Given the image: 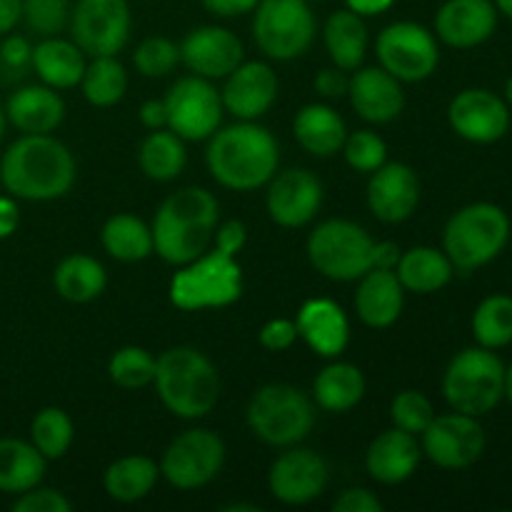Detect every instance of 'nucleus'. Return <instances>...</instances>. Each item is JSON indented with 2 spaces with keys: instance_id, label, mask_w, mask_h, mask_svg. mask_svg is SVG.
<instances>
[{
  "instance_id": "nucleus-45",
  "label": "nucleus",
  "mask_w": 512,
  "mask_h": 512,
  "mask_svg": "<svg viewBox=\"0 0 512 512\" xmlns=\"http://www.w3.org/2000/svg\"><path fill=\"white\" fill-rule=\"evenodd\" d=\"M23 5L25 25L40 38L58 35L70 20V3L68 0H20Z\"/></svg>"
},
{
  "instance_id": "nucleus-4",
  "label": "nucleus",
  "mask_w": 512,
  "mask_h": 512,
  "mask_svg": "<svg viewBox=\"0 0 512 512\" xmlns=\"http://www.w3.org/2000/svg\"><path fill=\"white\" fill-rule=\"evenodd\" d=\"M155 390L168 413L180 420H200L220 400V375L200 350L178 345L155 358Z\"/></svg>"
},
{
  "instance_id": "nucleus-63",
  "label": "nucleus",
  "mask_w": 512,
  "mask_h": 512,
  "mask_svg": "<svg viewBox=\"0 0 512 512\" xmlns=\"http://www.w3.org/2000/svg\"><path fill=\"white\" fill-rule=\"evenodd\" d=\"M305 3H320V0H305Z\"/></svg>"
},
{
  "instance_id": "nucleus-58",
  "label": "nucleus",
  "mask_w": 512,
  "mask_h": 512,
  "mask_svg": "<svg viewBox=\"0 0 512 512\" xmlns=\"http://www.w3.org/2000/svg\"><path fill=\"white\" fill-rule=\"evenodd\" d=\"M225 512H260L258 505H245V503H233V505H225Z\"/></svg>"
},
{
  "instance_id": "nucleus-40",
  "label": "nucleus",
  "mask_w": 512,
  "mask_h": 512,
  "mask_svg": "<svg viewBox=\"0 0 512 512\" xmlns=\"http://www.w3.org/2000/svg\"><path fill=\"white\" fill-rule=\"evenodd\" d=\"M75 428L63 408H43L30 423V443L38 448L45 460H60L70 450Z\"/></svg>"
},
{
  "instance_id": "nucleus-41",
  "label": "nucleus",
  "mask_w": 512,
  "mask_h": 512,
  "mask_svg": "<svg viewBox=\"0 0 512 512\" xmlns=\"http://www.w3.org/2000/svg\"><path fill=\"white\" fill-rule=\"evenodd\" d=\"M108 375L118 388L140 390L148 388L155 378V358L140 345H125L115 350L108 363Z\"/></svg>"
},
{
  "instance_id": "nucleus-1",
  "label": "nucleus",
  "mask_w": 512,
  "mask_h": 512,
  "mask_svg": "<svg viewBox=\"0 0 512 512\" xmlns=\"http://www.w3.org/2000/svg\"><path fill=\"white\" fill-rule=\"evenodd\" d=\"M75 158L58 138L20 135L0 158V183L15 200L48 203L73 188Z\"/></svg>"
},
{
  "instance_id": "nucleus-60",
  "label": "nucleus",
  "mask_w": 512,
  "mask_h": 512,
  "mask_svg": "<svg viewBox=\"0 0 512 512\" xmlns=\"http://www.w3.org/2000/svg\"><path fill=\"white\" fill-rule=\"evenodd\" d=\"M495 8H498V13H503L505 18L512 20V0H493Z\"/></svg>"
},
{
  "instance_id": "nucleus-16",
  "label": "nucleus",
  "mask_w": 512,
  "mask_h": 512,
  "mask_svg": "<svg viewBox=\"0 0 512 512\" xmlns=\"http://www.w3.org/2000/svg\"><path fill=\"white\" fill-rule=\"evenodd\" d=\"M330 480L328 460L308 448H285L270 465L268 488L278 503L283 505H308L325 493Z\"/></svg>"
},
{
  "instance_id": "nucleus-8",
  "label": "nucleus",
  "mask_w": 512,
  "mask_h": 512,
  "mask_svg": "<svg viewBox=\"0 0 512 512\" xmlns=\"http://www.w3.org/2000/svg\"><path fill=\"white\" fill-rule=\"evenodd\" d=\"M168 293L170 303L188 313L228 308L243 293V270L233 255L210 248L190 263L180 265L170 280Z\"/></svg>"
},
{
  "instance_id": "nucleus-31",
  "label": "nucleus",
  "mask_w": 512,
  "mask_h": 512,
  "mask_svg": "<svg viewBox=\"0 0 512 512\" xmlns=\"http://www.w3.org/2000/svg\"><path fill=\"white\" fill-rule=\"evenodd\" d=\"M453 263L445 250L430 248V245H415L400 255L395 275L408 293L430 295L443 290L453 280Z\"/></svg>"
},
{
  "instance_id": "nucleus-20",
  "label": "nucleus",
  "mask_w": 512,
  "mask_h": 512,
  "mask_svg": "<svg viewBox=\"0 0 512 512\" xmlns=\"http://www.w3.org/2000/svg\"><path fill=\"white\" fill-rule=\"evenodd\" d=\"M365 198H368L370 213L380 223H405L418 210L420 180L410 165L385 160L378 170L370 173Z\"/></svg>"
},
{
  "instance_id": "nucleus-9",
  "label": "nucleus",
  "mask_w": 512,
  "mask_h": 512,
  "mask_svg": "<svg viewBox=\"0 0 512 512\" xmlns=\"http://www.w3.org/2000/svg\"><path fill=\"white\" fill-rule=\"evenodd\" d=\"M373 243L368 230L353 220H325L308 235V260L320 275L338 283L360 280L373 268Z\"/></svg>"
},
{
  "instance_id": "nucleus-2",
  "label": "nucleus",
  "mask_w": 512,
  "mask_h": 512,
  "mask_svg": "<svg viewBox=\"0 0 512 512\" xmlns=\"http://www.w3.org/2000/svg\"><path fill=\"white\" fill-rule=\"evenodd\" d=\"M205 163L223 188L250 193L270 183L278 173L280 150L273 133L258 120H238L210 135Z\"/></svg>"
},
{
  "instance_id": "nucleus-44",
  "label": "nucleus",
  "mask_w": 512,
  "mask_h": 512,
  "mask_svg": "<svg viewBox=\"0 0 512 512\" xmlns=\"http://www.w3.org/2000/svg\"><path fill=\"white\" fill-rule=\"evenodd\" d=\"M340 153L353 170L373 173L388 160V145L373 130H355V133H348Z\"/></svg>"
},
{
  "instance_id": "nucleus-22",
  "label": "nucleus",
  "mask_w": 512,
  "mask_h": 512,
  "mask_svg": "<svg viewBox=\"0 0 512 512\" xmlns=\"http://www.w3.org/2000/svg\"><path fill=\"white\" fill-rule=\"evenodd\" d=\"M498 8L493 0H445L435 13V38L458 50L478 48L493 38Z\"/></svg>"
},
{
  "instance_id": "nucleus-39",
  "label": "nucleus",
  "mask_w": 512,
  "mask_h": 512,
  "mask_svg": "<svg viewBox=\"0 0 512 512\" xmlns=\"http://www.w3.org/2000/svg\"><path fill=\"white\" fill-rule=\"evenodd\" d=\"M475 343L483 348L500 350L512 343V298L505 293L488 295L473 313Z\"/></svg>"
},
{
  "instance_id": "nucleus-24",
  "label": "nucleus",
  "mask_w": 512,
  "mask_h": 512,
  "mask_svg": "<svg viewBox=\"0 0 512 512\" xmlns=\"http://www.w3.org/2000/svg\"><path fill=\"white\" fill-rule=\"evenodd\" d=\"M298 338L320 358H340L350 343V320L330 298H313L298 310Z\"/></svg>"
},
{
  "instance_id": "nucleus-34",
  "label": "nucleus",
  "mask_w": 512,
  "mask_h": 512,
  "mask_svg": "<svg viewBox=\"0 0 512 512\" xmlns=\"http://www.w3.org/2000/svg\"><path fill=\"white\" fill-rule=\"evenodd\" d=\"M48 460L33 443L18 438L0 440V493L20 495L43 483Z\"/></svg>"
},
{
  "instance_id": "nucleus-7",
  "label": "nucleus",
  "mask_w": 512,
  "mask_h": 512,
  "mask_svg": "<svg viewBox=\"0 0 512 512\" xmlns=\"http://www.w3.org/2000/svg\"><path fill=\"white\" fill-rule=\"evenodd\" d=\"M245 420L250 433L270 448H293L313 430L315 405L295 385L270 383L250 398Z\"/></svg>"
},
{
  "instance_id": "nucleus-26",
  "label": "nucleus",
  "mask_w": 512,
  "mask_h": 512,
  "mask_svg": "<svg viewBox=\"0 0 512 512\" xmlns=\"http://www.w3.org/2000/svg\"><path fill=\"white\" fill-rule=\"evenodd\" d=\"M405 305V288L395 270L370 268L355 290V313L368 328L383 330L398 323Z\"/></svg>"
},
{
  "instance_id": "nucleus-19",
  "label": "nucleus",
  "mask_w": 512,
  "mask_h": 512,
  "mask_svg": "<svg viewBox=\"0 0 512 512\" xmlns=\"http://www.w3.org/2000/svg\"><path fill=\"white\" fill-rule=\"evenodd\" d=\"M243 55L245 50L240 38L223 25H200L190 30L180 43V63L205 80L230 75L243 63Z\"/></svg>"
},
{
  "instance_id": "nucleus-49",
  "label": "nucleus",
  "mask_w": 512,
  "mask_h": 512,
  "mask_svg": "<svg viewBox=\"0 0 512 512\" xmlns=\"http://www.w3.org/2000/svg\"><path fill=\"white\" fill-rule=\"evenodd\" d=\"M213 243V248H218L220 253L238 258V253L245 248V243H248V230H245V225L240 223V220H228V223H223L220 228H215Z\"/></svg>"
},
{
  "instance_id": "nucleus-28",
  "label": "nucleus",
  "mask_w": 512,
  "mask_h": 512,
  "mask_svg": "<svg viewBox=\"0 0 512 512\" xmlns=\"http://www.w3.org/2000/svg\"><path fill=\"white\" fill-rule=\"evenodd\" d=\"M293 135L305 153L315 158H333L343 150L348 128L340 113L325 103H310L295 113Z\"/></svg>"
},
{
  "instance_id": "nucleus-3",
  "label": "nucleus",
  "mask_w": 512,
  "mask_h": 512,
  "mask_svg": "<svg viewBox=\"0 0 512 512\" xmlns=\"http://www.w3.org/2000/svg\"><path fill=\"white\" fill-rule=\"evenodd\" d=\"M220 208L210 190L200 185H188L160 203L153 225V253L165 263L180 265L190 263L205 250H210L218 228Z\"/></svg>"
},
{
  "instance_id": "nucleus-62",
  "label": "nucleus",
  "mask_w": 512,
  "mask_h": 512,
  "mask_svg": "<svg viewBox=\"0 0 512 512\" xmlns=\"http://www.w3.org/2000/svg\"><path fill=\"white\" fill-rule=\"evenodd\" d=\"M5 123H8V118H5V110L0 108V143H3V135H5Z\"/></svg>"
},
{
  "instance_id": "nucleus-23",
  "label": "nucleus",
  "mask_w": 512,
  "mask_h": 512,
  "mask_svg": "<svg viewBox=\"0 0 512 512\" xmlns=\"http://www.w3.org/2000/svg\"><path fill=\"white\" fill-rule=\"evenodd\" d=\"M348 98L355 113L375 125L390 123L405 108L403 83L393 78L388 70L380 68V65L378 68H363L360 65L355 70L353 78H350Z\"/></svg>"
},
{
  "instance_id": "nucleus-52",
  "label": "nucleus",
  "mask_w": 512,
  "mask_h": 512,
  "mask_svg": "<svg viewBox=\"0 0 512 512\" xmlns=\"http://www.w3.org/2000/svg\"><path fill=\"white\" fill-rule=\"evenodd\" d=\"M200 3L208 13L218 15V18H235V15L253 13L260 0H200Z\"/></svg>"
},
{
  "instance_id": "nucleus-30",
  "label": "nucleus",
  "mask_w": 512,
  "mask_h": 512,
  "mask_svg": "<svg viewBox=\"0 0 512 512\" xmlns=\"http://www.w3.org/2000/svg\"><path fill=\"white\" fill-rule=\"evenodd\" d=\"M323 40L335 68L348 70V73L358 70L368 55V25H365V18H360L350 8L335 10L330 15L323 30Z\"/></svg>"
},
{
  "instance_id": "nucleus-54",
  "label": "nucleus",
  "mask_w": 512,
  "mask_h": 512,
  "mask_svg": "<svg viewBox=\"0 0 512 512\" xmlns=\"http://www.w3.org/2000/svg\"><path fill=\"white\" fill-rule=\"evenodd\" d=\"M20 225V208L13 195H0V240L10 238Z\"/></svg>"
},
{
  "instance_id": "nucleus-32",
  "label": "nucleus",
  "mask_w": 512,
  "mask_h": 512,
  "mask_svg": "<svg viewBox=\"0 0 512 512\" xmlns=\"http://www.w3.org/2000/svg\"><path fill=\"white\" fill-rule=\"evenodd\" d=\"M363 395H365L363 370L353 363H343V360H335V363L325 365L313 383L315 405L335 415L353 410L355 405L363 400Z\"/></svg>"
},
{
  "instance_id": "nucleus-6",
  "label": "nucleus",
  "mask_w": 512,
  "mask_h": 512,
  "mask_svg": "<svg viewBox=\"0 0 512 512\" xmlns=\"http://www.w3.org/2000/svg\"><path fill=\"white\" fill-rule=\"evenodd\" d=\"M443 395L455 413L473 418L493 413L505 398V363L483 345L460 350L445 368Z\"/></svg>"
},
{
  "instance_id": "nucleus-33",
  "label": "nucleus",
  "mask_w": 512,
  "mask_h": 512,
  "mask_svg": "<svg viewBox=\"0 0 512 512\" xmlns=\"http://www.w3.org/2000/svg\"><path fill=\"white\" fill-rule=\"evenodd\" d=\"M160 478V465L148 455H125L108 465L103 475V488L108 498L118 503H138L153 493Z\"/></svg>"
},
{
  "instance_id": "nucleus-18",
  "label": "nucleus",
  "mask_w": 512,
  "mask_h": 512,
  "mask_svg": "<svg viewBox=\"0 0 512 512\" xmlns=\"http://www.w3.org/2000/svg\"><path fill=\"white\" fill-rule=\"evenodd\" d=\"M323 205V183L308 168H290L273 175L265 195V208L280 228H303L313 223Z\"/></svg>"
},
{
  "instance_id": "nucleus-53",
  "label": "nucleus",
  "mask_w": 512,
  "mask_h": 512,
  "mask_svg": "<svg viewBox=\"0 0 512 512\" xmlns=\"http://www.w3.org/2000/svg\"><path fill=\"white\" fill-rule=\"evenodd\" d=\"M400 250L398 243L393 240H380V243H373V268L380 270H395L400 263Z\"/></svg>"
},
{
  "instance_id": "nucleus-10",
  "label": "nucleus",
  "mask_w": 512,
  "mask_h": 512,
  "mask_svg": "<svg viewBox=\"0 0 512 512\" xmlns=\"http://www.w3.org/2000/svg\"><path fill=\"white\" fill-rule=\"evenodd\" d=\"M253 38L268 60H295L315 40V15L305 0H260L255 5Z\"/></svg>"
},
{
  "instance_id": "nucleus-48",
  "label": "nucleus",
  "mask_w": 512,
  "mask_h": 512,
  "mask_svg": "<svg viewBox=\"0 0 512 512\" xmlns=\"http://www.w3.org/2000/svg\"><path fill=\"white\" fill-rule=\"evenodd\" d=\"M335 512H383V500L365 488H348L333 500Z\"/></svg>"
},
{
  "instance_id": "nucleus-61",
  "label": "nucleus",
  "mask_w": 512,
  "mask_h": 512,
  "mask_svg": "<svg viewBox=\"0 0 512 512\" xmlns=\"http://www.w3.org/2000/svg\"><path fill=\"white\" fill-rule=\"evenodd\" d=\"M503 98H505V103H508L510 108H512V75L508 78V83H505V95H503Z\"/></svg>"
},
{
  "instance_id": "nucleus-55",
  "label": "nucleus",
  "mask_w": 512,
  "mask_h": 512,
  "mask_svg": "<svg viewBox=\"0 0 512 512\" xmlns=\"http://www.w3.org/2000/svg\"><path fill=\"white\" fill-rule=\"evenodd\" d=\"M140 123L148 130L168 128V110H165V100H145L140 105Z\"/></svg>"
},
{
  "instance_id": "nucleus-14",
  "label": "nucleus",
  "mask_w": 512,
  "mask_h": 512,
  "mask_svg": "<svg viewBox=\"0 0 512 512\" xmlns=\"http://www.w3.org/2000/svg\"><path fill=\"white\" fill-rule=\"evenodd\" d=\"M168 128L183 140H208L223 123L220 90L200 75H185L170 85L165 95Z\"/></svg>"
},
{
  "instance_id": "nucleus-15",
  "label": "nucleus",
  "mask_w": 512,
  "mask_h": 512,
  "mask_svg": "<svg viewBox=\"0 0 512 512\" xmlns=\"http://www.w3.org/2000/svg\"><path fill=\"white\" fill-rule=\"evenodd\" d=\"M485 430L480 418L465 413L435 415L433 423L420 435L423 455L443 470H465L478 463L485 453Z\"/></svg>"
},
{
  "instance_id": "nucleus-21",
  "label": "nucleus",
  "mask_w": 512,
  "mask_h": 512,
  "mask_svg": "<svg viewBox=\"0 0 512 512\" xmlns=\"http://www.w3.org/2000/svg\"><path fill=\"white\" fill-rule=\"evenodd\" d=\"M278 98V75L265 60L240 63L220 90L223 108L238 120H260Z\"/></svg>"
},
{
  "instance_id": "nucleus-47",
  "label": "nucleus",
  "mask_w": 512,
  "mask_h": 512,
  "mask_svg": "<svg viewBox=\"0 0 512 512\" xmlns=\"http://www.w3.org/2000/svg\"><path fill=\"white\" fill-rule=\"evenodd\" d=\"M298 340V325L295 320L288 318H273L260 328V345L273 353H283V350L293 348Z\"/></svg>"
},
{
  "instance_id": "nucleus-50",
  "label": "nucleus",
  "mask_w": 512,
  "mask_h": 512,
  "mask_svg": "<svg viewBox=\"0 0 512 512\" xmlns=\"http://www.w3.org/2000/svg\"><path fill=\"white\" fill-rule=\"evenodd\" d=\"M315 90H318L320 98L325 100H340L343 95H348L350 88V78L348 70L340 68H323L318 75H315Z\"/></svg>"
},
{
  "instance_id": "nucleus-12",
  "label": "nucleus",
  "mask_w": 512,
  "mask_h": 512,
  "mask_svg": "<svg viewBox=\"0 0 512 512\" xmlns=\"http://www.w3.org/2000/svg\"><path fill=\"white\" fill-rule=\"evenodd\" d=\"M225 463V443L208 428H193L173 438L160 458V475L178 490L205 488Z\"/></svg>"
},
{
  "instance_id": "nucleus-59",
  "label": "nucleus",
  "mask_w": 512,
  "mask_h": 512,
  "mask_svg": "<svg viewBox=\"0 0 512 512\" xmlns=\"http://www.w3.org/2000/svg\"><path fill=\"white\" fill-rule=\"evenodd\" d=\"M505 400L512 405V363L505 368Z\"/></svg>"
},
{
  "instance_id": "nucleus-38",
  "label": "nucleus",
  "mask_w": 512,
  "mask_h": 512,
  "mask_svg": "<svg viewBox=\"0 0 512 512\" xmlns=\"http://www.w3.org/2000/svg\"><path fill=\"white\" fill-rule=\"evenodd\" d=\"M80 90H83L85 100L95 108H113L125 98L128 73L115 55H98V58H90V63H85Z\"/></svg>"
},
{
  "instance_id": "nucleus-57",
  "label": "nucleus",
  "mask_w": 512,
  "mask_h": 512,
  "mask_svg": "<svg viewBox=\"0 0 512 512\" xmlns=\"http://www.w3.org/2000/svg\"><path fill=\"white\" fill-rule=\"evenodd\" d=\"M345 3L360 18H373V15H383L385 10L393 8L395 0H345Z\"/></svg>"
},
{
  "instance_id": "nucleus-13",
  "label": "nucleus",
  "mask_w": 512,
  "mask_h": 512,
  "mask_svg": "<svg viewBox=\"0 0 512 512\" xmlns=\"http://www.w3.org/2000/svg\"><path fill=\"white\" fill-rule=\"evenodd\" d=\"M70 40L90 58L118 55L128 45L130 18L128 0H78L70 10Z\"/></svg>"
},
{
  "instance_id": "nucleus-27",
  "label": "nucleus",
  "mask_w": 512,
  "mask_h": 512,
  "mask_svg": "<svg viewBox=\"0 0 512 512\" xmlns=\"http://www.w3.org/2000/svg\"><path fill=\"white\" fill-rule=\"evenodd\" d=\"M5 118L23 135H45L63 123L65 103L50 85H23L8 98Z\"/></svg>"
},
{
  "instance_id": "nucleus-35",
  "label": "nucleus",
  "mask_w": 512,
  "mask_h": 512,
  "mask_svg": "<svg viewBox=\"0 0 512 512\" xmlns=\"http://www.w3.org/2000/svg\"><path fill=\"white\" fill-rule=\"evenodd\" d=\"M55 293L68 303H90V300L100 298L108 285V275L100 260L93 255L73 253L58 263L53 273Z\"/></svg>"
},
{
  "instance_id": "nucleus-36",
  "label": "nucleus",
  "mask_w": 512,
  "mask_h": 512,
  "mask_svg": "<svg viewBox=\"0 0 512 512\" xmlns=\"http://www.w3.org/2000/svg\"><path fill=\"white\" fill-rule=\"evenodd\" d=\"M188 163L185 140L170 128L150 130L138 148V165L145 178L155 183H170L178 178Z\"/></svg>"
},
{
  "instance_id": "nucleus-43",
  "label": "nucleus",
  "mask_w": 512,
  "mask_h": 512,
  "mask_svg": "<svg viewBox=\"0 0 512 512\" xmlns=\"http://www.w3.org/2000/svg\"><path fill=\"white\" fill-rule=\"evenodd\" d=\"M435 408L430 403V398L420 390H403L393 398L390 403V420H393V428L405 430V433L420 438L423 430L433 423Z\"/></svg>"
},
{
  "instance_id": "nucleus-25",
  "label": "nucleus",
  "mask_w": 512,
  "mask_h": 512,
  "mask_svg": "<svg viewBox=\"0 0 512 512\" xmlns=\"http://www.w3.org/2000/svg\"><path fill=\"white\" fill-rule=\"evenodd\" d=\"M423 460L418 438L400 428L380 433L365 453V470L380 485H400L410 480Z\"/></svg>"
},
{
  "instance_id": "nucleus-29",
  "label": "nucleus",
  "mask_w": 512,
  "mask_h": 512,
  "mask_svg": "<svg viewBox=\"0 0 512 512\" xmlns=\"http://www.w3.org/2000/svg\"><path fill=\"white\" fill-rule=\"evenodd\" d=\"M30 65L45 85L55 90H68L80 85L85 73V53L73 40L50 35L33 48Z\"/></svg>"
},
{
  "instance_id": "nucleus-51",
  "label": "nucleus",
  "mask_w": 512,
  "mask_h": 512,
  "mask_svg": "<svg viewBox=\"0 0 512 512\" xmlns=\"http://www.w3.org/2000/svg\"><path fill=\"white\" fill-rule=\"evenodd\" d=\"M30 55H33V48L23 35H8L0 45V58L8 68H23L30 63Z\"/></svg>"
},
{
  "instance_id": "nucleus-5",
  "label": "nucleus",
  "mask_w": 512,
  "mask_h": 512,
  "mask_svg": "<svg viewBox=\"0 0 512 512\" xmlns=\"http://www.w3.org/2000/svg\"><path fill=\"white\" fill-rule=\"evenodd\" d=\"M510 240V218L495 203H470L448 220L443 250L455 270L470 273L493 263Z\"/></svg>"
},
{
  "instance_id": "nucleus-11",
  "label": "nucleus",
  "mask_w": 512,
  "mask_h": 512,
  "mask_svg": "<svg viewBox=\"0 0 512 512\" xmlns=\"http://www.w3.org/2000/svg\"><path fill=\"white\" fill-rule=\"evenodd\" d=\"M375 55L380 68L400 83H423L440 65L438 38L413 20H398L380 30Z\"/></svg>"
},
{
  "instance_id": "nucleus-46",
  "label": "nucleus",
  "mask_w": 512,
  "mask_h": 512,
  "mask_svg": "<svg viewBox=\"0 0 512 512\" xmlns=\"http://www.w3.org/2000/svg\"><path fill=\"white\" fill-rule=\"evenodd\" d=\"M70 508L73 505L60 490L40 488V485L20 493L13 503V512H70Z\"/></svg>"
},
{
  "instance_id": "nucleus-17",
  "label": "nucleus",
  "mask_w": 512,
  "mask_h": 512,
  "mask_svg": "<svg viewBox=\"0 0 512 512\" xmlns=\"http://www.w3.org/2000/svg\"><path fill=\"white\" fill-rule=\"evenodd\" d=\"M448 123L468 143L493 145L508 135L510 105L488 88H465L450 100Z\"/></svg>"
},
{
  "instance_id": "nucleus-37",
  "label": "nucleus",
  "mask_w": 512,
  "mask_h": 512,
  "mask_svg": "<svg viewBox=\"0 0 512 512\" xmlns=\"http://www.w3.org/2000/svg\"><path fill=\"white\" fill-rule=\"evenodd\" d=\"M105 253L120 263H140L153 255V230L130 213H118L105 220L100 233Z\"/></svg>"
},
{
  "instance_id": "nucleus-56",
  "label": "nucleus",
  "mask_w": 512,
  "mask_h": 512,
  "mask_svg": "<svg viewBox=\"0 0 512 512\" xmlns=\"http://www.w3.org/2000/svg\"><path fill=\"white\" fill-rule=\"evenodd\" d=\"M23 18V5L20 0H0V35L10 33Z\"/></svg>"
},
{
  "instance_id": "nucleus-42",
  "label": "nucleus",
  "mask_w": 512,
  "mask_h": 512,
  "mask_svg": "<svg viewBox=\"0 0 512 512\" xmlns=\"http://www.w3.org/2000/svg\"><path fill=\"white\" fill-rule=\"evenodd\" d=\"M180 63V45L173 43L165 35H153L145 38L143 43L135 48L133 65L143 78H165L175 70Z\"/></svg>"
}]
</instances>
